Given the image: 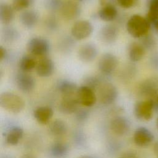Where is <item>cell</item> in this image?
Instances as JSON below:
<instances>
[{
	"instance_id": "cell-1",
	"label": "cell",
	"mask_w": 158,
	"mask_h": 158,
	"mask_svg": "<svg viewBox=\"0 0 158 158\" xmlns=\"http://www.w3.org/2000/svg\"><path fill=\"white\" fill-rule=\"evenodd\" d=\"M151 24L147 18L138 14L131 15L126 24V28L130 36L135 38H143L147 35Z\"/></svg>"
},
{
	"instance_id": "cell-2",
	"label": "cell",
	"mask_w": 158,
	"mask_h": 158,
	"mask_svg": "<svg viewBox=\"0 0 158 158\" xmlns=\"http://www.w3.org/2000/svg\"><path fill=\"white\" fill-rule=\"evenodd\" d=\"M0 106L9 112L18 114L23 110L25 104L22 98L18 94L5 91L0 95Z\"/></svg>"
},
{
	"instance_id": "cell-3",
	"label": "cell",
	"mask_w": 158,
	"mask_h": 158,
	"mask_svg": "<svg viewBox=\"0 0 158 158\" xmlns=\"http://www.w3.org/2000/svg\"><path fill=\"white\" fill-rule=\"evenodd\" d=\"M27 51L34 56L44 57L50 51V43L45 38L35 36L31 38L26 45Z\"/></svg>"
},
{
	"instance_id": "cell-4",
	"label": "cell",
	"mask_w": 158,
	"mask_h": 158,
	"mask_svg": "<svg viewBox=\"0 0 158 158\" xmlns=\"http://www.w3.org/2000/svg\"><path fill=\"white\" fill-rule=\"evenodd\" d=\"M97 90L99 100L104 105H110L114 103L118 97L117 88L109 81H102Z\"/></svg>"
},
{
	"instance_id": "cell-5",
	"label": "cell",
	"mask_w": 158,
	"mask_h": 158,
	"mask_svg": "<svg viewBox=\"0 0 158 158\" xmlns=\"http://www.w3.org/2000/svg\"><path fill=\"white\" fill-rule=\"evenodd\" d=\"M154 111V103L153 99L138 101L134 107L135 115L141 120H150L153 117Z\"/></svg>"
},
{
	"instance_id": "cell-6",
	"label": "cell",
	"mask_w": 158,
	"mask_h": 158,
	"mask_svg": "<svg viewBox=\"0 0 158 158\" xmlns=\"http://www.w3.org/2000/svg\"><path fill=\"white\" fill-rule=\"evenodd\" d=\"M93 31L92 23L86 20L76 22L71 28V36L76 40H83L89 37Z\"/></svg>"
},
{
	"instance_id": "cell-7",
	"label": "cell",
	"mask_w": 158,
	"mask_h": 158,
	"mask_svg": "<svg viewBox=\"0 0 158 158\" xmlns=\"http://www.w3.org/2000/svg\"><path fill=\"white\" fill-rule=\"evenodd\" d=\"M118 60L115 55L110 52L103 54L98 60V68L105 75L112 74L117 69Z\"/></svg>"
},
{
	"instance_id": "cell-8",
	"label": "cell",
	"mask_w": 158,
	"mask_h": 158,
	"mask_svg": "<svg viewBox=\"0 0 158 158\" xmlns=\"http://www.w3.org/2000/svg\"><path fill=\"white\" fill-rule=\"evenodd\" d=\"M61 16L65 20H73L78 17L81 14L80 3L75 0H67L63 2L59 10Z\"/></svg>"
},
{
	"instance_id": "cell-9",
	"label": "cell",
	"mask_w": 158,
	"mask_h": 158,
	"mask_svg": "<svg viewBox=\"0 0 158 158\" xmlns=\"http://www.w3.org/2000/svg\"><path fill=\"white\" fill-rule=\"evenodd\" d=\"M76 96L80 104L85 107L93 106L97 101L94 91L85 85L78 87Z\"/></svg>"
},
{
	"instance_id": "cell-10",
	"label": "cell",
	"mask_w": 158,
	"mask_h": 158,
	"mask_svg": "<svg viewBox=\"0 0 158 158\" xmlns=\"http://www.w3.org/2000/svg\"><path fill=\"white\" fill-rule=\"evenodd\" d=\"M15 80L17 88L22 92H31L35 87V79L28 72L21 71L17 73Z\"/></svg>"
},
{
	"instance_id": "cell-11",
	"label": "cell",
	"mask_w": 158,
	"mask_h": 158,
	"mask_svg": "<svg viewBox=\"0 0 158 158\" xmlns=\"http://www.w3.org/2000/svg\"><path fill=\"white\" fill-rule=\"evenodd\" d=\"M98 50L95 44L93 43H86L82 44L78 51V57L79 59L85 63L93 62L98 56Z\"/></svg>"
},
{
	"instance_id": "cell-12",
	"label": "cell",
	"mask_w": 158,
	"mask_h": 158,
	"mask_svg": "<svg viewBox=\"0 0 158 158\" xmlns=\"http://www.w3.org/2000/svg\"><path fill=\"white\" fill-rule=\"evenodd\" d=\"M110 127L113 133L119 136L125 135L130 130V122L123 116H116L112 119Z\"/></svg>"
},
{
	"instance_id": "cell-13",
	"label": "cell",
	"mask_w": 158,
	"mask_h": 158,
	"mask_svg": "<svg viewBox=\"0 0 158 158\" xmlns=\"http://www.w3.org/2000/svg\"><path fill=\"white\" fill-rule=\"evenodd\" d=\"M154 136L152 132L145 127H139L134 132L133 141L139 147L149 146L154 140Z\"/></svg>"
},
{
	"instance_id": "cell-14",
	"label": "cell",
	"mask_w": 158,
	"mask_h": 158,
	"mask_svg": "<svg viewBox=\"0 0 158 158\" xmlns=\"http://www.w3.org/2000/svg\"><path fill=\"white\" fill-rule=\"evenodd\" d=\"M118 35V29L115 25L109 23L103 26L99 32L101 41L107 44L114 43Z\"/></svg>"
},
{
	"instance_id": "cell-15",
	"label": "cell",
	"mask_w": 158,
	"mask_h": 158,
	"mask_svg": "<svg viewBox=\"0 0 158 158\" xmlns=\"http://www.w3.org/2000/svg\"><path fill=\"white\" fill-rule=\"evenodd\" d=\"M36 74L42 78H47L52 75L54 72L53 60L46 57H42L38 61L35 68Z\"/></svg>"
},
{
	"instance_id": "cell-16",
	"label": "cell",
	"mask_w": 158,
	"mask_h": 158,
	"mask_svg": "<svg viewBox=\"0 0 158 158\" xmlns=\"http://www.w3.org/2000/svg\"><path fill=\"white\" fill-rule=\"evenodd\" d=\"M80 104L76 95L63 96L59 106V110L65 114H75L80 108Z\"/></svg>"
},
{
	"instance_id": "cell-17",
	"label": "cell",
	"mask_w": 158,
	"mask_h": 158,
	"mask_svg": "<svg viewBox=\"0 0 158 158\" xmlns=\"http://www.w3.org/2000/svg\"><path fill=\"white\" fill-rule=\"evenodd\" d=\"M39 18L38 12L33 9L25 10L19 15V20L21 24L28 29L32 28L36 25Z\"/></svg>"
},
{
	"instance_id": "cell-18",
	"label": "cell",
	"mask_w": 158,
	"mask_h": 158,
	"mask_svg": "<svg viewBox=\"0 0 158 158\" xmlns=\"http://www.w3.org/2000/svg\"><path fill=\"white\" fill-rule=\"evenodd\" d=\"M158 86L155 81L148 80L141 84L139 88V93L141 96L146 98V99H153L157 94Z\"/></svg>"
},
{
	"instance_id": "cell-19",
	"label": "cell",
	"mask_w": 158,
	"mask_h": 158,
	"mask_svg": "<svg viewBox=\"0 0 158 158\" xmlns=\"http://www.w3.org/2000/svg\"><path fill=\"white\" fill-rule=\"evenodd\" d=\"M56 87L63 96L76 95L78 88L75 83L68 79H61L59 80L57 83Z\"/></svg>"
},
{
	"instance_id": "cell-20",
	"label": "cell",
	"mask_w": 158,
	"mask_h": 158,
	"mask_svg": "<svg viewBox=\"0 0 158 158\" xmlns=\"http://www.w3.org/2000/svg\"><path fill=\"white\" fill-rule=\"evenodd\" d=\"M99 18L102 21L110 22L115 20L118 16V10L112 4H107L104 6L98 13Z\"/></svg>"
},
{
	"instance_id": "cell-21",
	"label": "cell",
	"mask_w": 158,
	"mask_h": 158,
	"mask_svg": "<svg viewBox=\"0 0 158 158\" xmlns=\"http://www.w3.org/2000/svg\"><path fill=\"white\" fill-rule=\"evenodd\" d=\"M33 116L41 124H47L53 116V110L49 106H40L33 111Z\"/></svg>"
},
{
	"instance_id": "cell-22",
	"label": "cell",
	"mask_w": 158,
	"mask_h": 158,
	"mask_svg": "<svg viewBox=\"0 0 158 158\" xmlns=\"http://www.w3.org/2000/svg\"><path fill=\"white\" fill-rule=\"evenodd\" d=\"M145 48L139 43L133 42L128 48V57L132 62H138L143 59L145 54Z\"/></svg>"
},
{
	"instance_id": "cell-23",
	"label": "cell",
	"mask_w": 158,
	"mask_h": 158,
	"mask_svg": "<svg viewBox=\"0 0 158 158\" xmlns=\"http://www.w3.org/2000/svg\"><path fill=\"white\" fill-rule=\"evenodd\" d=\"M14 9L12 6L4 2L0 4V21L1 23L9 25L14 19Z\"/></svg>"
},
{
	"instance_id": "cell-24",
	"label": "cell",
	"mask_w": 158,
	"mask_h": 158,
	"mask_svg": "<svg viewBox=\"0 0 158 158\" xmlns=\"http://www.w3.org/2000/svg\"><path fill=\"white\" fill-rule=\"evenodd\" d=\"M151 25L158 31V0H150L146 17Z\"/></svg>"
},
{
	"instance_id": "cell-25",
	"label": "cell",
	"mask_w": 158,
	"mask_h": 158,
	"mask_svg": "<svg viewBox=\"0 0 158 158\" xmlns=\"http://www.w3.org/2000/svg\"><path fill=\"white\" fill-rule=\"evenodd\" d=\"M67 123L62 120L57 118L54 120L49 127V133L54 136H62L67 131Z\"/></svg>"
},
{
	"instance_id": "cell-26",
	"label": "cell",
	"mask_w": 158,
	"mask_h": 158,
	"mask_svg": "<svg viewBox=\"0 0 158 158\" xmlns=\"http://www.w3.org/2000/svg\"><path fill=\"white\" fill-rule=\"evenodd\" d=\"M38 61L35 56L30 54L23 55L19 60V68L22 72H30L36 68Z\"/></svg>"
},
{
	"instance_id": "cell-27",
	"label": "cell",
	"mask_w": 158,
	"mask_h": 158,
	"mask_svg": "<svg viewBox=\"0 0 158 158\" xmlns=\"http://www.w3.org/2000/svg\"><path fill=\"white\" fill-rule=\"evenodd\" d=\"M69 148L67 144L62 141L54 143L50 148V152L55 158L65 157L69 153Z\"/></svg>"
},
{
	"instance_id": "cell-28",
	"label": "cell",
	"mask_w": 158,
	"mask_h": 158,
	"mask_svg": "<svg viewBox=\"0 0 158 158\" xmlns=\"http://www.w3.org/2000/svg\"><path fill=\"white\" fill-rule=\"evenodd\" d=\"M23 135V130L19 126L10 128L6 135V142L11 146L17 145Z\"/></svg>"
},
{
	"instance_id": "cell-29",
	"label": "cell",
	"mask_w": 158,
	"mask_h": 158,
	"mask_svg": "<svg viewBox=\"0 0 158 158\" xmlns=\"http://www.w3.org/2000/svg\"><path fill=\"white\" fill-rule=\"evenodd\" d=\"M19 36L20 35L19 31L13 27H5L2 31V39L7 43L15 41Z\"/></svg>"
},
{
	"instance_id": "cell-30",
	"label": "cell",
	"mask_w": 158,
	"mask_h": 158,
	"mask_svg": "<svg viewBox=\"0 0 158 158\" xmlns=\"http://www.w3.org/2000/svg\"><path fill=\"white\" fill-rule=\"evenodd\" d=\"M35 2V0H13L12 6L15 11L27 10Z\"/></svg>"
},
{
	"instance_id": "cell-31",
	"label": "cell",
	"mask_w": 158,
	"mask_h": 158,
	"mask_svg": "<svg viewBox=\"0 0 158 158\" xmlns=\"http://www.w3.org/2000/svg\"><path fill=\"white\" fill-rule=\"evenodd\" d=\"M73 139L78 148H84L86 144V137L85 133L80 130H75L73 133Z\"/></svg>"
},
{
	"instance_id": "cell-32",
	"label": "cell",
	"mask_w": 158,
	"mask_h": 158,
	"mask_svg": "<svg viewBox=\"0 0 158 158\" xmlns=\"http://www.w3.org/2000/svg\"><path fill=\"white\" fill-rule=\"evenodd\" d=\"M102 82V81H101V80L96 76H89L85 78L83 85L87 86L95 91L98 89Z\"/></svg>"
},
{
	"instance_id": "cell-33",
	"label": "cell",
	"mask_w": 158,
	"mask_h": 158,
	"mask_svg": "<svg viewBox=\"0 0 158 158\" xmlns=\"http://www.w3.org/2000/svg\"><path fill=\"white\" fill-rule=\"evenodd\" d=\"M63 4L62 0H46L44 4L47 9L50 10H60Z\"/></svg>"
},
{
	"instance_id": "cell-34",
	"label": "cell",
	"mask_w": 158,
	"mask_h": 158,
	"mask_svg": "<svg viewBox=\"0 0 158 158\" xmlns=\"http://www.w3.org/2000/svg\"><path fill=\"white\" fill-rule=\"evenodd\" d=\"M75 114L76 120L78 122H81V123L85 122V121H86L89 115V113L88 110L83 108H79Z\"/></svg>"
},
{
	"instance_id": "cell-35",
	"label": "cell",
	"mask_w": 158,
	"mask_h": 158,
	"mask_svg": "<svg viewBox=\"0 0 158 158\" xmlns=\"http://www.w3.org/2000/svg\"><path fill=\"white\" fill-rule=\"evenodd\" d=\"M60 48L62 49V51H70V49L73 48V40L72 38L69 37H66L64 38L61 41H60Z\"/></svg>"
},
{
	"instance_id": "cell-36",
	"label": "cell",
	"mask_w": 158,
	"mask_h": 158,
	"mask_svg": "<svg viewBox=\"0 0 158 158\" xmlns=\"http://www.w3.org/2000/svg\"><path fill=\"white\" fill-rule=\"evenodd\" d=\"M46 28L50 31H56L58 28L57 19L54 16H49L45 22Z\"/></svg>"
},
{
	"instance_id": "cell-37",
	"label": "cell",
	"mask_w": 158,
	"mask_h": 158,
	"mask_svg": "<svg viewBox=\"0 0 158 158\" xmlns=\"http://www.w3.org/2000/svg\"><path fill=\"white\" fill-rule=\"evenodd\" d=\"M145 49H151L154 46L155 41L151 36L145 35L143 37L142 43H141Z\"/></svg>"
},
{
	"instance_id": "cell-38",
	"label": "cell",
	"mask_w": 158,
	"mask_h": 158,
	"mask_svg": "<svg viewBox=\"0 0 158 158\" xmlns=\"http://www.w3.org/2000/svg\"><path fill=\"white\" fill-rule=\"evenodd\" d=\"M117 4L122 8L130 9L135 6L137 2V0H115Z\"/></svg>"
},
{
	"instance_id": "cell-39",
	"label": "cell",
	"mask_w": 158,
	"mask_h": 158,
	"mask_svg": "<svg viewBox=\"0 0 158 158\" xmlns=\"http://www.w3.org/2000/svg\"><path fill=\"white\" fill-rule=\"evenodd\" d=\"M118 158H141L139 154L134 150H127L123 152Z\"/></svg>"
},
{
	"instance_id": "cell-40",
	"label": "cell",
	"mask_w": 158,
	"mask_h": 158,
	"mask_svg": "<svg viewBox=\"0 0 158 158\" xmlns=\"http://www.w3.org/2000/svg\"><path fill=\"white\" fill-rule=\"evenodd\" d=\"M8 57V53L5 48L2 46H0V60L1 61L5 60Z\"/></svg>"
},
{
	"instance_id": "cell-41",
	"label": "cell",
	"mask_w": 158,
	"mask_h": 158,
	"mask_svg": "<svg viewBox=\"0 0 158 158\" xmlns=\"http://www.w3.org/2000/svg\"><path fill=\"white\" fill-rule=\"evenodd\" d=\"M151 62L154 67L158 69V54H154L152 56Z\"/></svg>"
},
{
	"instance_id": "cell-42",
	"label": "cell",
	"mask_w": 158,
	"mask_h": 158,
	"mask_svg": "<svg viewBox=\"0 0 158 158\" xmlns=\"http://www.w3.org/2000/svg\"><path fill=\"white\" fill-rule=\"evenodd\" d=\"M110 148H109V149L111 151H117L118 150V148H120V146H119V143H117V142H112L110 143Z\"/></svg>"
},
{
	"instance_id": "cell-43",
	"label": "cell",
	"mask_w": 158,
	"mask_h": 158,
	"mask_svg": "<svg viewBox=\"0 0 158 158\" xmlns=\"http://www.w3.org/2000/svg\"><path fill=\"white\" fill-rule=\"evenodd\" d=\"M21 158H37L35 155L30 154V153H27V154H23Z\"/></svg>"
},
{
	"instance_id": "cell-44",
	"label": "cell",
	"mask_w": 158,
	"mask_h": 158,
	"mask_svg": "<svg viewBox=\"0 0 158 158\" xmlns=\"http://www.w3.org/2000/svg\"><path fill=\"white\" fill-rule=\"evenodd\" d=\"M153 100L154 103V110L158 111V95Z\"/></svg>"
},
{
	"instance_id": "cell-45",
	"label": "cell",
	"mask_w": 158,
	"mask_h": 158,
	"mask_svg": "<svg viewBox=\"0 0 158 158\" xmlns=\"http://www.w3.org/2000/svg\"><path fill=\"white\" fill-rule=\"evenodd\" d=\"M154 151L155 153V155L158 158V141L154 144Z\"/></svg>"
},
{
	"instance_id": "cell-46",
	"label": "cell",
	"mask_w": 158,
	"mask_h": 158,
	"mask_svg": "<svg viewBox=\"0 0 158 158\" xmlns=\"http://www.w3.org/2000/svg\"><path fill=\"white\" fill-rule=\"evenodd\" d=\"M78 158H94V157L89 155H83V156H80Z\"/></svg>"
},
{
	"instance_id": "cell-47",
	"label": "cell",
	"mask_w": 158,
	"mask_h": 158,
	"mask_svg": "<svg viewBox=\"0 0 158 158\" xmlns=\"http://www.w3.org/2000/svg\"><path fill=\"white\" fill-rule=\"evenodd\" d=\"M156 127H157V128L158 129V117L157 118V120H156Z\"/></svg>"
},
{
	"instance_id": "cell-48",
	"label": "cell",
	"mask_w": 158,
	"mask_h": 158,
	"mask_svg": "<svg viewBox=\"0 0 158 158\" xmlns=\"http://www.w3.org/2000/svg\"><path fill=\"white\" fill-rule=\"evenodd\" d=\"M4 158H10V157H7V156H5Z\"/></svg>"
}]
</instances>
